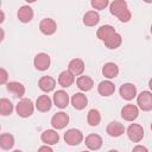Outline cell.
Wrapping results in <instances>:
<instances>
[{"label": "cell", "mask_w": 152, "mask_h": 152, "mask_svg": "<svg viewBox=\"0 0 152 152\" xmlns=\"http://www.w3.org/2000/svg\"><path fill=\"white\" fill-rule=\"evenodd\" d=\"M120 95L122 99L131 101L137 96V88L132 83H125L120 87Z\"/></svg>", "instance_id": "cell-9"}, {"label": "cell", "mask_w": 152, "mask_h": 152, "mask_svg": "<svg viewBox=\"0 0 152 152\" xmlns=\"http://www.w3.org/2000/svg\"><path fill=\"white\" fill-rule=\"evenodd\" d=\"M14 146V137L10 133H2L0 135V147L2 150H11Z\"/></svg>", "instance_id": "cell-28"}, {"label": "cell", "mask_w": 152, "mask_h": 152, "mask_svg": "<svg viewBox=\"0 0 152 152\" xmlns=\"http://www.w3.org/2000/svg\"><path fill=\"white\" fill-rule=\"evenodd\" d=\"M148 87H150V89L152 90V78H151V80L148 81Z\"/></svg>", "instance_id": "cell-36"}, {"label": "cell", "mask_w": 152, "mask_h": 152, "mask_svg": "<svg viewBox=\"0 0 152 152\" xmlns=\"http://www.w3.org/2000/svg\"><path fill=\"white\" fill-rule=\"evenodd\" d=\"M74 82H75V75H74L69 69L62 71V72L59 74V76H58V83H59V86L63 87V88L70 87Z\"/></svg>", "instance_id": "cell-11"}, {"label": "cell", "mask_w": 152, "mask_h": 152, "mask_svg": "<svg viewBox=\"0 0 152 152\" xmlns=\"http://www.w3.org/2000/svg\"><path fill=\"white\" fill-rule=\"evenodd\" d=\"M131 17H132L131 11L127 8V10H125L121 14H119V15H118V19H119L121 23H127V21H129V20H131Z\"/></svg>", "instance_id": "cell-32"}, {"label": "cell", "mask_w": 152, "mask_h": 152, "mask_svg": "<svg viewBox=\"0 0 152 152\" xmlns=\"http://www.w3.org/2000/svg\"><path fill=\"white\" fill-rule=\"evenodd\" d=\"M125 10H127V2L125 0H114L110 6H109V11L113 15L118 17L119 14H121Z\"/></svg>", "instance_id": "cell-25"}, {"label": "cell", "mask_w": 152, "mask_h": 152, "mask_svg": "<svg viewBox=\"0 0 152 152\" xmlns=\"http://www.w3.org/2000/svg\"><path fill=\"white\" fill-rule=\"evenodd\" d=\"M106 48L110 49V50H114V49H118L121 43H122V38H121V34H119L118 32H114L113 34H110L106 40H103Z\"/></svg>", "instance_id": "cell-22"}, {"label": "cell", "mask_w": 152, "mask_h": 152, "mask_svg": "<svg viewBox=\"0 0 152 152\" xmlns=\"http://www.w3.org/2000/svg\"><path fill=\"white\" fill-rule=\"evenodd\" d=\"M99 21H100V15L96 11H88L83 15V24L86 26H89V27L95 26L99 24Z\"/></svg>", "instance_id": "cell-24"}, {"label": "cell", "mask_w": 152, "mask_h": 152, "mask_svg": "<svg viewBox=\"0 0 152 152\" xmlns=\"http://www.w3.org/2000/svg\"><path fill=\"white\" fill-rule=\"evenodd\" d=\"M87 121L90 126L95 127L101 122V114L97 109H90L87 115Z\"/></svg>", "instance_id": "cell-29"}, {"label": "cell", "mask_w": 152, "mask_h": 152, "mask_svg": "<svg viewBox=\"0 0 152 152\" xmlns=\"http://www.w3.org/2000/svg\"><path fill=\"white\" fill-rule=\"evenodd\" d=\"M13 112V104L8 99L2 97L0 100V114L2 116H7Z\"/></svg>", "instance_id": "cell-30"}, {"label": "cell", "mask_w": 152, "mask_h": 152, "mask_svg": "<svg viewBox=\"0 0 152 152\" xmlns=\"http://www.w3.org/2000/svg\"><path fill=\"white\" fill-rule=\"evenodd\" d=\"M69 124V115L64 112L56 113L51 119V125L56 129H62Z\"/></svg>", "instance_id": "cell-8"}, {"label": "cell", "mask_w": 152, "mask_h": 152, "mask_svg": "<svg viewBox=\"0 0 152 152\" xmlns=\"http://www.w3.org/2000/svg\"><path fill=\"white\" fill-rule=\"evenodd\" d=\"M84 62L80 58H74L69 62V65H68V69L75 75V76H78V75H82L83 71H84Z\"/></svg>", "instance_id": "cell-16"}, {"label": "cell", "mask_w": 152, "mask_h": 152, "mask_svg": "<svg viewBox=\"0 0 152 152\" xmlns=\"http://www.w3.org/2000/svg\"><path fill=\"white\" fill-rule=\"evenodd\" d=\"M102 75L107 78H115L119 75V66L113 63V62H108L103 65L102 68Z\"/></svg>", "instance_id": "cell-18"}, {"label": "cell", "mask_w": 152, "mask_h": 152, "mask_svg": "<svg viewBox=\"0 0 152 152\" xmlns=\"http://www.w3.org/2000/svg\"><path fill=\"white\" fill-rule=\"evenodd\" d=\"M17 114L21 118H28L33 114L34 110V104L30 99H21L15 107Z\"/></svg>", "instance_id": "cell-1"}, {"label": "cell", "mask_w": 152, "mask_h": 152, "mask_svg": "<svg viewBox=\"0 0 152 152\" xmlns=\"http://www.w3.org/2000/svg\"><path fill=\"white\" fill-rule=\"evenodd\" d=\"M25 1H26V2H28V4H32V2H34L36 0H25Z\"/></svg>", "instance_id": "cell-38"}, {"label": "cell", "mask_w": 152, "mask_h": 152, "mask_svg": "<svg viewBox=\"0 0 152 152\" xmlns=\"http://www.w3.org/2000/svg\"><path fill=\"white\" fill-rule=\"evenodd\" d=\"M90 4L94 10L101 11V10H104L109 5V0H91Z\"/></svg>", "instance_id": "cell-31"}, {"label": "cell", "mask_w": 152, "mask_h": 152, "mask_svg": "<svg viewBox=\"0 0 152 152\" xmlns=\"http://www.w3.org/2000/svg\"><path fill=\"white\" fill-rule=\"evenodd\" d=\"M71 104L74 106V108L81 110V109H83V108L87 107L88 99H87V96L83 93H76L71 97Z\"/></svg>", "instance_id": "cell-17"}, {"label": "cell", "mask_w": 152, "mask_h": 152, "mask_svg": "<svg viewBox=\"0 0 152 152\" xmlns=\"http://www.w3.org/2000/svg\"><path fill=\"white\" fill-rule=\"evenodd\" d=\"M138 115H139V109L135 104L128 103V104L124 106L121 109V116L126 121H133L138 118Z\"/></svg>", "instance_id": "cell-7"}, {"label": "cell", "mask_w": 152, "mask_h": 152, "mask_svg": "<svg viewBox=\"0 0 152 152\" xmlns=\"http://www.w3.org/2000/svg\"><path fill=\"white\" fill-rule=\"evenodd\" d=\"M38 86H39V89L43 90L44 93H50L55 89L56 81L51 76H43V77H40V80L38 82Z\"/></svg>", "instance_id": "cell-12"}, {"label": "cell", "mask_w": 152, "mask_h": 152, "mask_svg": "<svg viewBox=\"0 0 152 152\" xmlns=\"http://www.w3.org/2000/svg\"><path fill=\"white\" fill-rule=\"evenodd\" d=\"M106 131H107L108 135L114 137V138H118V137H120V135L124 134L125 127H124L122 124H120V122H118V121H112V122L108 124Z\"/></svg>", "instance_id": "cell-13"}, {"label": "cell", "mask_w": 152, "mask_h": 152, "mask_svg": "<svg viewBox=\"0 0 152 152\" xmlns=\"http://www.w3.org/2000/svg\"><path fill=\"white\" fill-rule=\"evenodd\" d=\"M137 104L144 112L152 110V93L147 90L141 91L137 96Z\"/></svg>", "instance_id": "cell-2"}, {"label": "cell", "mask_w": 152, "mask_h": 152, "mask_svg": "<svg viewBox=\"0 0 152 152\" xmlns=\"http://www.w3.org/2000/svg\"><path fill=\"white\" fill-rule=\"evenodd\" d=\"M150 31H151V33H152V25H151V27H150Z\"/></svg>", "instance_id": "cell-39"}, {"label": "cell", "mask_w": 152, "mask_h": 152, "mask_svg": "<svg viewBox=\"0 0 152 152\" xmlns=\"http://www.w3.org/2000/svg\"><path fill=\"white\" fill-rule=\"evenodd\" d=\"M7 90L10 93H12L15 97H23L25 95V87L20 83V82H8L7 83Z\"/></svg>", "instance_id": "cell-23"}, {"label": "cell", "mask_w": 152, "mask_h": 152, "mask_svg": "<svg viewBox=\"0 0 152 152\" xmlns=\"http://www.w3.org/2000/svg\"><path fill=\"white\" fill-rule=\"evenodd\" d=\"M114 32H116L115 31V28L112 26V25H102V26H100L99 28H97V32H96V36H97V38L100 39V40H106L110 34H113Z\"/></svg>", "instance_id": "cell-27"}, {"label": "cell", "mask_w": 152, "mask_h": 152, "mask_svg": "<svg viewBox=\"0 0 152 152\" xmlns=\"http://www.w3.org/2000/svg\"><path fill=\"white\" fill-rule=\"evenodd\" d=\"M151 131H152V124H151Z\"/></svg>", "instance_id": "cell-40"}, {"label": "cell", "mask_w": 152, "mask_h": 152, "mask_svg": "<svg viewBox=\"0 0 152 152\" xmlns=\"http://www.w3.org/2000/svg\"><path fill=\"white\" fill-rule=\"evenodd\" d=\"M59 140V134L55 129H46L42 133V141L46 145H55Z\"/></svg>", "instance_id": "cell-15"}, {"label": "cell", "mask_w": 152, "mask_h": 152, "mask_svg": "<svg viewBox=\"0 0 152 152\" xmlns=\"http://www.w3.org/2000/svg\"><path fill=\"white\" fill-rule=\"evenodd\" d=\"M38 150H39V151H49V152H52V148L49 147L48 145H46V146H42V147H39Z\"/></svg>", "instance_id": "cell-35"}, {"label": "cell", "mask_w": 152, "mask_h": 152, "mask_svg": "<svg viewBox=\"0 0 152 152\" xmlns=\"http://www.w3.org/2000/svg\"><path fill=\"white\" fill-rule=\"evenodd\" d=\"M133 151H145V152H147V148L146 147H144V146H135V147H133Z\"/></svg>", "instance_id": "cell-34"}, {"label": "cell", "mask_w": 152, "mask_h": 152, "mask_svg": "<svg viewBox=\"0 0 152 152\" xmlns=\"http://www.w3.org/2000/svg\"><path fill=\"white\" fill-rule=\"evenodd\" d=\"M83 140V134L80 129L70 128L64 133V141L70 146H76Z\"/></svg>", "instance_id": "cell-3"}, {"label": "cell", "mask_w": 152, "mask_h": 152, "mask_svg": "<svg viewBox=\"0 0 152 152\" xmlns=\"http://www.w3.org/2000/svg\"><path fill=\"white\" fill-rule=\"evenodd\" d=\"M39 30H40V32H42L43 34H45V36H51V34H53V33L56 32V30H57V24H56V21H55L53 19H51V18H44V19L40 21V24H39Z\"/></svg>", "instance_id": "cell-6"}, {"label": "cell", "mask_w": 152, "mask_h": 152, "mask_svg": "<svg viewBox=\"0 0 152 152\" xmlns=\"http://www.w3.org/2000/svg\"><path fill=\"white\" fill-rule=\"evenodd\" d=\"M33 64L36 66L37 70L39 71H45L50 68V64H51V59H50V56L48 53H44V52H40L38 55H36L34 59H33Z\"/></svg>", "instance_id": "cell-5"}, {"label": "cell", "mask_w": 152, "mask_h": 152, "mask_svg": "<svg viewBox=\"0 0 152 152\" xmlns=\"http://www.w3.org/2000/svg\"><path fill=\"white\" fill-rule=\"evenodd\" d=\"M7 78H8L7 71H6L4 68H1V69H0V83H1V84H5L6 81H7Z\"/></svg>", "instance_id": "cell-33"}, {"label": "cell", "mask_w": 152, "mask_h": 152, "mask_svg": "<svg viewBox=\"0 0 152 152\" xmlns=\"http://www.w3.org/2000/svg\"><path fill=\"white\" fill-rule=\"evenodd\" d=\"M128 139L133 142H139L144 138V128L138 124H131L127 128Z\"/></svg>", "instance_id": "cell-4"}, {"label": "cell", "mask_w": 152, "mask_h": 152, "mask_svg": "<svg viewBox=\"0 0 152 152\" xmlns=\"http://www.w3.org/2000/svg\"><path fill=\"white\" fill-rule=\"evenodd\" d=\"M144 2H146V4H152V0H142Z\"/></svg>", "instance_id": "cell-37"}, {"label": "cell", "mask_w": 152, "mask_h": 152, "mask_svg": "<svg viewBox=\"0 0 152 152\" xmlns=\"http://www.w3.org/2000/svg\"><path fill=\"white\" fill-rule=\"evenodd\" d=\"M86 145L89 150H99L102 146V138L99 134H89L86 138Z\"/></svg>", "instance_id": "cell-21"}, {"label": "cell", "mask_w": 152, "mask_h": 152, "mask_svg": "<svg viewBox=\"0 0 152 152\" xmlns=\"http://www.w3.org/2000/svg\"><path fill=\"white\" fill-rule=\"evenodd\" d=\"M17 15H18V19H19L21 23H24V24L30 23V21L32 20V18H33V10H32L28 5L21 6V7L18 10Z\"/></svg>", "instance_id": "cell-14"}, {"label": "cell", "mask_w": 152, "mask_h": 152, "mask_svg": "<svg viewBox=\"0 0 152 152\" xmlns=\"http://www.w3.org/2000/svg\"><path fill=\"white\" fill-rule=\"evenodd\" d=\"M97 91L102 96H110L115 91V86L110 81H102L97 86Z\"/></svg>", "instance_id": "cell-19"}, {"label": "cell", "mask_w": 152, "mask_h": 152, "mask_svg": "<svg viewBox=\"0 0 152 152\" xmlns=\"http://www.w3.org/2000/svg\"><path fill=\"white\" fill-rule=\"evenodd\" d=\"M52 101L48 95H40L36 101V108L39 112H49L51 109Z\"/></svg>", "instance_id": "cell-20"}, {"label": "cell", "mask_w": 152, "mask_h": 152, "mask_svg": "<svg viewBox=\"0 0 152 152\" xmlns=\"http://www.w3.org/2000/svg\"><path fill=\"white\" fill-rule=\"evenodd\" d=\"M53 103L56 107L63 109L68 106L69 103V95L66 94V91L64 90H57L53 94Z\"/></svg>", "instance_id": "cell-10"}, {"label": "cell", "mask_w": 152, "mask_h": 152, "mask_svg": "<svg viewBox=\"0 0 152 152\" xmlns=\"http://www.w3.org/2000/svg\"><path fill=\"white\" fill-rule=\"evenodd\" d=\"M76 84L82 91H89L94 87V82L89 76H80L76 81Z\"/></svg>", "instance_id": "cell-26"}]
</instances>
